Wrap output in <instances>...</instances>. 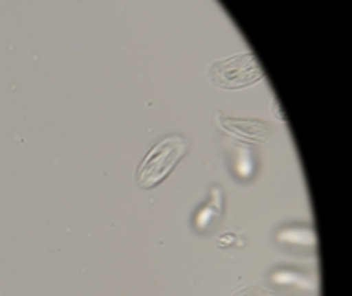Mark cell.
<instances>
[{"instance_id":"6da1fadb","label":"cell","mask_w":352,"mask_h":296,"mask_svg":"<svg viewBox=\"0 0 352 296\" xmlns=\"http://www.w3.org/2000/svg\"><path fill=\"white\" fill-rule=\"evenodd\" d=\"M188 143L183 137H166L157 143L143 159L138 172V184L142 187H152L160 184L163 179L174 170L179 159L186 152Z\"/></svg>"},{"instance_id":"7a4b0ae2","label":"cell","mask_w":352,"mask_h":296,"mask_svg":"<svg viewBox=\"0 0 352 296\" xmlns=\"http://www.w3.org/2000/svg\"><path fill=\"white\" fill-rule=\"evenodd\" d=\"M211 73H213L214 84L222 88H240V86L252 84L263 76L258 62L250 54H241L228 61L214 62Z\"/></svg>"},{"instance_id":"3957f363","label":"cell","mask_w":352,"mask_h":296,"mask_svg":"<svg viewBox=\"0 0 352 296\" xmlns=\"http://www.w3.org/2000/svg\"><path fill=\"white\" fill-rule=\"evenodd\" d=\"M222 214V191L220 187H213V195H211L208 205L197 212L195 216V229L204 230L210 225H213V221Z\"/></svg>"},{"instance_id":"277c9868","label":"cell","mask_w":352,"mask_h":296,"mask_svg":"<svg viewBox=\"0 0 352 296\" xmlns=\"http://www.w3.org/2000/svg\"><path fill=\"white\" fill-rule=\"evenodd\" d=\"M279 243L292 247H315V234L309 229H285L279 234Z\"/></svg>"},{"instance_id":"5b68a950","label":"cell","mask_w":352,"mask_h":296,"mask_svg":"<svg viewBox=\"0 0 352 296\" xmlns=\"http://www.w3.org/2000/svg\"><path fill=\"white\" fill-rule=\"evenodd\" d=\"M274 282H276L277 286H292V288H297V289L311 288L309 280L302 279L300 275L292 273V271H279V273H276L274 275Z\"/></svg>"}]
</instances>
